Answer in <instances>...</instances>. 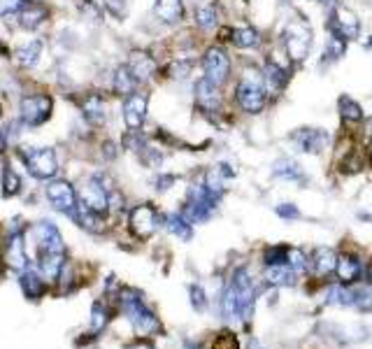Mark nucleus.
<instances>
[{
	"mask_svg": "<svg viewBox=\"0 0 372 349\" xmlns=\"http://www.w3.org/2000/svg\"><path fill=\"white\" fill-rule=\"evenodd\" d=\"M284 19H277L275 40L279 42L281 49L289 54V58L298 68L307 61L312 56V49H314V26L293 8H284Z\"/></svg>",
	"mask_w": 372,
	"mask_h": 349,
	"instance_id": "f257e3e1",
	"label": "nucleus"
},
{
	"mask_svg": "<svg viewBox=\"0 0 372 349\" xmlns=\"http://www.w3.org/2000/svg\"><path fill=\"white\" fill-rule=\"evenodd\" d=\"M161 224H163V219H161L159 210L149 203H140L128 212V226L137 240H149L161 228Z\"/></svg>",
	"mask_w": 372,
	"mask_h": 349,
	"instance_id": "6e6552de",
	"label": "nucleus"
},
{
	"mask_svg": "<svg viewBox=\"0 0 372 349\" xmlns=\"http://www.w3.org/2000/svg\"><path fill=\"white\" fill-rule=\"evenodd\" d=\"M154 14L165 26H182L186 23V3L184 0H156Z\"/></svg>",
	"mask_w": 372,
	"mask_h": 349,
	"instance_id": "6ab92c4d",
	"label": "nucleus"
},
{
	"mask_svg": "<svg viewBox=\"0 0 372 349\" xmlns=\"http://www.w3.org/2000/svg\"><path fill=\"white\" fill-rule=\"evenodd\" d=\"M335 275H338L340 284H353V282L361 280L363 275V261L353 254H340L338 258V268H335Z\"/></svg>",
	"mask_w": 372,
	"mask_h": 349,
	"instance_id": "5701e85b",
	"label": "nucleus"
},
{
	"mask_svg": "<svg viewBox=\"0 0 372 349\" xmlns=\"http://www.w3.org/2000/svg\"><path fill=\"white\" fill-rule=\"evenodd\" d=\"M126 65L133 70V75L140 80V84H147L149 80H154L156 72H159V63H156V58L145 49H133V52H130Z\"/></svg>",
	"mask_w": 372,
	"mask_h": 349,
	"instance_id": "a211bd4d",
	"label": "nucleus"
},
{
	"mask_svg": "<svg viewBox=\"0 0 372 349\" xmlns=\"http://www.w3.org/2000/svg\"><path fill=\"white\" fill-rule=\"evenodd\" d=\"M296 278H298V273L289 266V263H286V266L266 268V282L272 286H293L296 284Z\"/></svg>",
	"mask_w": 372,
	"mask_h": 349,
	"instance_id": "cd10ccee",
	"label": "nucleus"
},
{
	"mask_svg": "<svg viewBox=\"0 0 372 349\" xmlns=\"http://www.w3.org/2000/svg\"><path fill=\"white\" fill-rule=\"evenodd\" d=\"M140 80L133 75V70L128 68L126 63L117 65L114 68V75H112V91L117 95H121V98H128L130 93L140 91Z\"/></svg>",
	"mask_w": 372,
	"mask_h": 349,
	"instance_id": "4be33fe9",
	"label": "nucleus"
},
{
	"mask_svg": "<svg viewBox=\"0 0 372 349\" xmlns=\"http://www.w3.org/2000/svg\"><path fill=\"white\" fill-rule=\"evenodd\" d=\"M353 305L361 310H372V289H353Z\"/></svg>",
	"mask_w": 372,
	"mask_h": 349,
	"instance_id": "c9c22d12",
	"label": "nucleus"
},
{
	"mask_svg": "<svg viewBox=\"0 0 372 349\" xmlns=\"http://www.w3.org/2000/svg\"><path fill=\"white\" fill-rule=\"evenodd\" d=\"M275 212H277V216H281L284 221L300 219V210H298V205H293V203H279V205L275 207Z\"/></svg>",
	"mask_w": 372,
	"mask_h": 349,
	"instance_id": "e433bc0d",
	"label": "nucleus"
},
{
	"mask_svg": "<svg viewBox=\"0 0 372 349\" xmlns=\"http://www.w3.org/2000/svg\"><path fill=\"white\" fill-rule=\"evenodd\" d=\"M289 266L296 270V273H305L310 268V258L305 256L303 249L298 247H289Z\"/></svg>",
	"mask_w": 372,
	"mask_h": 349,
	"instance_id": "72a5a7b5",
	"label": "nucleus"
},
{
	"mask_svg": "<svg viewBox=\"0 0 372 349\" xmlns=\"http://www.w3.org/2000/svg\"><path fill=\"white\" fill-rule=\"evenodd\" d=\"M338 117H340L342 128L358 131L363 126L365 119H368V114H365V107L358 103L353 95L340 93L338 95Z\"/></svg>",
	"mask_w": 372,
	"mask_h": 349,
	"instance_id": "2eb2a0df",
	"label": "nucleus"
},
{
	"mask_svg": "<svg viewBox=\"0 0 372 349\" xmlns=\"http://www.w3.org/2000/svg\"><path fill=\"white\" fill-rule=\"evenodd\" d=\"M107 14H112V19L124 21L130 12V0H103Z\"/></svg>",
	"mask_w": 372,
	"mask_h": 349,
	"instance_id": "473e14b6",
	"label": "nucleus"
},
{
	"mask_svg": "<svg viewBox=\"0 0 372 349\" xmlns=\"http://www.w3.org/2000/svg\"><path fill=\"white\" fill-rule=\"evenodd\" d=\"M0 117H3V107H0Z\"/></svg>",
	"mask_w": 372,
	"mask_h": 349,
	"instance_id": "de8ad7c7",
	"label": "nucleus"
},
{
	"mask_svg": "<svg viewBox=\"0 0 372 349\" xmlns=\"http://www.w3.org/2000/svg\"><path fill=\"white\" fill-rule=\"evenodd\" d=\"M323 31H335L349 42L363 40V19L358 10L349 3H340L323 21Z\"/></svg>",
	"mask_w": 372,
	"mask_h": 349,
	"instance_id": "20e7f679",
	"label": "nucleus"
},
{
	"mask_svg": "<svg viewBox=\"0 0 372 349\" xmlns=\"http://www.w3.org/2000/svg\"><path fill=\"white\" fill-rule=\"evenodd\" d=\"M163 224H165L167 231L172 233V236L179 238V240H184V243H189V240L194 238V224H191V221L186 219L182 212H175V214L165 216Z\"/></svg>",
	"mask_w": 372,
	"mask_h": 349,
	"instance_id": "bb28decb",
	"label": "nucleus"
},
{
	"mask_svg": "<svg viewBox=\"0 0 372 349\" xmlns=\"http://www.w3.org/2000/svg\"><path fill=\"white\" fill-rule=\"evenodd\" d=\"M42 40H31L28 45H23L16 49L14 54V58H16V63L21 65V68H33V65H38L40 61V54H42Z\"/></svg>",
	"mask_w": 372,
	"mask_h": 349,
	"instance_id": "c85d7f7f",
	"label": "nucleus"
},
{
	"mask_svg": "<svg viewBox=\"0 0 372 349\" xmlns=\"http://www.w3.org/2000/svg\"><path fill=\"white\" fill-rule=\"evenodd\" d=\"M5 263L12 270H26L28 268V256H26V247H23L21 233H14L8 245H5Z\"/></svg>",
	"mask_w": 372,
	"mask_h": 349,
	"instance_id": "a878e982",
	"label": "nucleus"
},
{
	"mask_svg": "<svg viewBox=\"0 0 372 349\" xmlns=\"http://www.w3.org/2000/svg\"><path fill=\"white\" fill-rule=\"evenodd\" d=\"M147 112H149V95L145 91H135L128 98H124L121 117L128 131H142V126L147 122Z\"/></svg>",
	"mask_w": 372,
	"mask_h": 349,
	"instance_id": "ddd939ff",
	"label": "nucleus"
},
{
	"mask_svg": "<svg viewBox=\"0 0 372 349\" xmlns=\"http://www.w3.org/2000/svg\"><path fill=\"white\" fill-rule=\"evenodd\" d=\"M80 110L91 126H105L107 122V105L100 93H86L80 100Z\"/></svg>",
	"mask_w": 372,
	"mask_h": 349,
	"instance_id": "aec40b11",
	"label": "nucleus"
},
{
	"mask_svg": "<svg viewBox=\"0 0 372 349\" xmlns=\"http://www.w3.org/2000/svg\"><path fill=\"white\" fill-rule=\"evenodd\" d=\"M289 263V245H270L263 249V266H286Z\"/></svg>",
	"mask_w": 372,
	"mask_h": 349,
	"instance_id": "7c9ffc66",
	"label": "nucleus"
},
{
	"mask_svg": "<svg viewBox=\"0 0 372 349\" xmlns=\"http://www.w3.org/2000/svg\"><path fill=\"white\" fill-rule=\"evenodd\" d=\"M8 149V135H5V131H0V154Z\"/></svg>",
	"mask_w": 372,
	"mask_h": 349,
	"instance_id": "c03bdc74",
	"label": "nucleus"
},
{
	"mask_svg": "<svg viewBox=\"0 0 372 349\" xmlns=\"http://www.w3.org/2000/svg\"><path fill=\"white\" fill-rule=\"evenodd\" d=\"M103 147H105V156H107V159H114V156H117V152H114V149H117V144H114V142H105Z\"/></svg>",
	"mask_w": 372,
	"mask_h": 349,
	"instance_id": "37998d69",
	"label": "nucleus"
},
{
	"mask_svg": "<svg viewBox=\"0 0 372 349\" xmlns=\"http://www.w3.org/2000/svg\"><path fill=\"white\" fill-rule=\"evenodd\" d=\"M21 191V177L12 170V166L3 168V196H14Z\"/></svg>",
	"mask_w": 372,
	"mask_h": 349,
	"instance_id": "2f4dec72",
	"label": "nucleus"
},
{
	"mask_svg": "<svg viewBox=\"0 0 372 349\" xmlns=\"http://www.w3.org/2000/svg\"><path fill=\"white\" fill-rule=\"evenodd\" d=\"M119 305H121L124 315L130 319V324H133V328L137 330V335L147 338V335H154L161 330L159 319H156L154 312L145 305V300L140 298V293L133 291V289H124V291L119 293Z\"/></svg>",
	"mask_w": 372,
	"mask_h": 349,
	"instance_id": "7ed1b4c3",
	"label": "nucleus"
},
{
	"mask_svg": "<svg viewBox=\"0 0 372 349\" xmlns=\"http://www.w3.org/2000/svg\"><path fill=\"white\" fill-rule=\"evenodd\" d=\"M209 349H240V342L233 333H219Z\"/></svg>",
	"mask_w": 372,
	"mask_h": 349,
	"instance_id": "4c0bfd02",
	"label": "nucleus"
},
{
	"mask_svg": "<svg viewBox=\"0 0 372 349\" xmlns=\"http://www.w3.org/2000/svg\"><path fill=\"white\" fill-rule=\"evenodd\" d=\"M19 117L26 126H42L54 112V98L47 93H35V95H23Z\"/></svg>",
	"mask_w": 372,
	"mask_h": 349,
	"instance_id": "9b49d317",
	"label": "nucleus"
},
{
	"mask_svg": "<svg viewBox=\"0 0 372 349\" xmlns=\"http://www.w3.org/2000/svg\"><path fill=\"white\" fill-rule=\"evenodd\" d=\"M272 177L284 179V182H296V184H303L305 179H307L305 177V170L300 168V164L296 159H291V156H279V159H275Z\"/></svg>",
	"mask_w": 372,
	"mask_h": 349,
	"instance_id": "b1692460",
	"label": "nucleus"
},
{
	"mask_svg": "<svg viewBox=\"0 0 372 349\" xmlns=\"http://www.w3.org/2000/svg\"><path fill=\"white\" fill-rule=\"evenodd\" d=\"M47 198L58 212L73 214V210L77 207V191L65 179H54V182L47 184Z\"/></svg>",
	"mask_w": 372,
	"mask_h": 349,
	"instance_id": "dca6fc26",
	"label": "nucleus"
},
{
	"mask_svg": "<svg viewBox=\"0 0 372 349\" xmlns=\"http://www.w3.org/2000/svg\"><path fill=\"white\" fill-rule=\"evenodd\" d=\"M107 322H110V315H107L105 305L95 303L93 310H91V328L95 330V333H100V330L107 326Z\"/></svg>",
	"mask_w": 372,
	"mask_h": 349,
	"instance_id": "f704fd0d",
	"label": "nucleus"
},
{
	"mask_svg": "<svg viewBox=\"0 0 372 349\" xmlns=\"http://www.w3.org/2000/svg\"><path fill=\"white\" fill-rule=\"evenodd\" d=\"M198 65H200V75H205L209 82H214L221 89H228L235 82L237 61L233 56L231 47L217 45V42H205L200 56H198Z\"/></svg>",
	"mask_w": 372,
	"mask_h": 349,
	"instance_id": "f03ea898",
	"label": "nucleus"
},
{
	"mask_svg": "<svg viewBox=\"0 0 372 349\" xmlns=\"http://www.w3.org/2000/svg\"><path fill=\"white\" fill-rule=\"evenodd\" d=\"M226 3L224 0H196L194 10H191V19H194V28L202 38H209L219 31L221 23H226Z\"/></svg>",
	"mask_w": 372,
	"mask_h": 349,
	"instance_id": "39448f33",
	"label": "nucleus"
},
{
	"mask_svg": "<svg viewBox=\"0 0 372 349\" xmlns=\"http://www.w3.org/2000/svg\"><path fill=\"white\" fill-rule=\"evenodd\" d=\"M217 170H219V174L224 179H233L237 174V168H235V164H233V161H219L217 164Z\"/></svg>",
	"mask_w": 372,
	"mask_h": 349,
	"instance_id": "a19ab883",
	"label": "nucleus"
},
{
	"mask_svg": "<svg viewBox=\"0 0 372 349\" xmlns=\"http://www.w3.org/2000/svg\"><path fill=\"white\" fill-rule=\"evenodd\" d=\"M23 164L28 172L38 179H51L58 172L56 152L49 147H26L23 149Z\"/></svg>",
	"mask_w": 372,
	"mask_h": 349,
	"instance_id": "0eeeda50",
	"label": "nucleus"
},
{
	"mask_svg": "<svg viewBox=\"0 0 372 349\" xmlns=\"http://www.w3.org/2000/svg\"><path fill=\"white\" fill-rule=\"evenodd\" d=\"M349 40H345L340 33L335 31H326V40H323V49H321V56L316 61V68L319 72H326L328 68H333L335 63H340L342 58L347 56L349 52Z\"/></svg>",
	"mask_w": 372,
	"mask_h": 349,
	"instance_id": "4468645a",
	"label": "nucleus"
},
{
	"mask_svg": "<svg viewBox=\"0 0 372 349\" xmlns=\"http://www.w3.org/2000/svg\"><path fill=\"white\" fill-rule=\"evenodd\" d=\"M47 16H49V10H47L42 3H38V0H26V3L19 8V12H16V19H19L21 26L28 28V31L38 28Z\"/></svg>",
	"mask_w": 372,
	"mask_h": 349,
	"instance_id": "393cba45",
	"label": "nucleus"
},
{
	"mask_svg": "<svg viewBox=\"0 0 372 349\" xmlns=\"http://www.w3.org/2000/svg\"><path fill=\"white\" fill-rule=\"evenodd\" d=\"M368 159H370V166H372V140L368 142Z\"/></svg>",
	"mask_w": 372,
	"mask_h": 349,
	"instance_id": "49530a36",
	"label": "nucleus"
},
{
	"mask_svg": "<svg viewBox=\"0 0 372 349\" xmlns=\"http://www.w3.org/2000/svg\"><path fill=\"white\" fill-rule=\"evenodd\" d=\"M189 293H191V303H194V308L196 310H202L205 308V291H202V286H198V284H191L189 286Z\"/></svg>",
	"mask_w": 372,
	"mask_h": 349,
	"instance_id": "58836bf2",
	"label": "nucleus"
},
{
	"mask_svg": "<svg viewBox=\"0 0 372 349\" xmlns=\"http://www.w3.org/2000/svg\"><path fill=\"white\" fill-rule=\"evenodd\" d=\"M286 140H289V144L298 154L307 156H321L328 149H333L331 133L326 128H319V126H300V128L291 131Z\"/></svg>",
	"mask_w": 372,
	"mask_h": 349,
	"instance_id": "423d86ee",
	"label": "nucleus"
},
{
	"mask_svg": "<svg viewBox=\"0 0 372 349\" xmlns=\"http://www.w3.org/2000/svg\"><path fill=\"white\" fill-rule=\"evenodd\" d=\"M33 233H35V245H38L40 254H65L61 233H58V228L49 224V221H40Z\"/></svg>",
	"mask_w": 372,
	"mask_h": 349,
	"instance_id": "f3484780",
	"label": "nucleus"
},
{
	"mask_svg": "<svg viewBox=\"0 0 372 349\" xmlns=\"http://www.w3.org/2000/svg\"><path fill=\"white\" fill-rule=\"evenodd\" d=\"M231 291H233V296H235L237 317L240 319H249L251 310H254L256 291H254V282H251V275H249L247 268H237L235 273H233Z\"/></svg>",
	"mask_w": 372,
	"mask_h": 349,
	"instance_id": "1a4fd4ad",
	"label": "nucleus"
},
{
	"mask_svg": "<svg viewBox=\"0 0 372 349\" xmlns=\"http://www.w3.org/2000/svg\"><path fill=\"white\" fill-rule=\"evenodd\" d=\"M21 289H23V293H26L28 298H40L42 296V291H45V278H42L40 273H35V270H23V275H21Z\"/></svg>",
	"mask_w": 372,
	"mask_h": 349,
	"instance_id": "c756f323",
	"label": "nucleus"
},
{
	"mask_svg": "<svg viewBox=\"0 0 372 349\" xmlns=\"http://www.w3.org/2000/svg\"><path fill=\"white\" fill-rule=\"evenodd\" d=\"M266 35L251 21H233L231 31V49L237 52H263Z\"/></svg>",
	"mask_w": 372,
	"mask_h": 349,
	"instance_id": "9d476101",
	"label": "nucleus"
},
{
	"mask_svg": "<svg viewBox=\"0 0 372 349\" xmlns=\"http://www.w3.org/2000/svg\"><path fill=\"white\" fill-rule=\"evenodd\" d=\"M77 201H80L84 207L91 210V212L103 216L107 210H110V191H107L105 186L100 184V179L93 174V177H89L86 182L80 186Z\"/></svg>",
	"mask_w": 372,
	"mask_h": 349,
	"instance_id": "f8f14e48",
	"label": "nucleus"
},
{
	"mask_svg": "<svg viewBox=\"0 0 372 349\" xmlns=\"http://www.w3.org/2000/svg\"><path fill=\"white\" fill-rule=\"evenodd\" d=\"M363 47H365V52H370V54H372V33H370V35H365Z\"/></svg>",
	"mask_w": 372,
	"mask_h": 349,
	"instance_id": "a18cd8bd",
	"label": "nucleus"
},
{
	"mask_svg": "<svg viewBox=\"0 0 372 349\" xmlns=\"http://www.w3.org/2000/svg\"><path fill=\"white\" fill-rule=\"evenodd\" d=\"M338 251L331 249V247H316L314 254L310 258V268L316 278H328V275L335 273L338 268Z\"/></svg>",
	"mask_w": 372,
	"mask_h": 349,
	"instance_id": "412c9836",
	"label": "nucleus"
},
{
	"mask_svg": "<svg viewBox=\"0 0 372 349\" xmlns=\"http://www.w3.org/2000/svg\"><path fill=\"white\" fill-rule=\"evenodd\" d=\"M23 3H26V0H0V16H8V14L19 12Z\"/></svg>",
	"mask_w": 372,
	"mask_h": 349,
	"instance_id": "ea45409f",
	"label": "nucleus"
},
{
	"mask_svg": "<svg viewBox=\"0 0 372 349\" xmlns=\"http://www.w3.org/2000/svg\"><path fill=\"white\" fill-rule=\"evenodd\" d=\"M175 182H177L175 174H159V179H156V184H159V186H156V189H159V191H167Z\"/></svg>",
	"mask_w": 372,
	"mask_h": 349,
	"instance_id": "79ce46f5",
	"label": "nucleus"
}]
</instances>
